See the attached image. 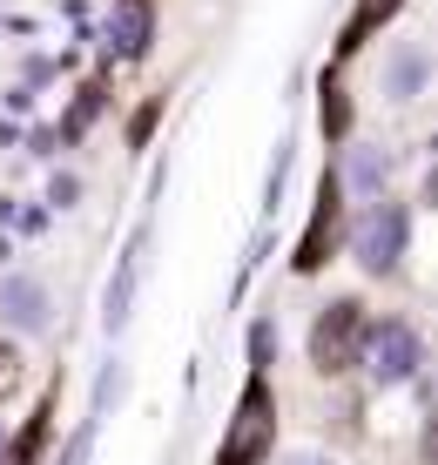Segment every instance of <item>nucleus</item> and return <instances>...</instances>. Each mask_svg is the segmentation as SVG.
Masks as SVG:
<instances>
[{"instance_id": "1", "label": "nucleus", "mask_w": 438, "mask_h": 465, "mask_svg": "<svg viewBox=\"0 0 438 465\" xmlns=\"http://www.w3.org/2000/svg\"><path fill=\"white\" fill-rule=\"evenodd\" d=\"M404 230H412L404 203L378 196V203L358 216V230H351V256H358L371 277H384V270H398V256H404Z\"/></svg>"}, {"instance_id": "2", "label": "nucleus", "mask_w": 438, "mask_h": 465, "mask_svg": "<svg viewBox=\"0 0 438 465\" xmlns=\"http://www.w3.org/2000/svg\"><path fill=\"white\" fill-rule=\"evenodd\" d=\"M358 364L371 371V384H404L418 371V331L404 324V317H378V324H364Z\"/></svg>"}, {"instance_id": "3", "label": "nucleus", "mask_w": 438, "mask_h": 465, "mask_svg": "<svg viewBox=\"0 0 438 465\" xmlns=\"http://www.w3.org/2000/svg\"><path fill=\"white\" fill-rule=\"evenodd\" d=\"M270 445H277L270 391H264V378H250V391H243V405H236V419H230V439H223V459L216 465H256Z\"/></svg>"}, {"instance_id": "4", "label": "nucleus", "mask_w": 438, "mask_h": 465, "mask_svg": "<svg viewBox=\"0 0 438 465\" xmlns=\"http://www.w3.org/2000/svg\"><path fill=\"white\" fill-rule=\"evenodd\" d=\"M358 338H364L358 303H351V297L324 303V317H317V331H311V358H317V371H351V364H358Z\"/></svg>"}, {"instance_id": "5", "label": "nucleus", "mask_w": 438, "mask_h": 465, "mask_svg": "<svg viewBox=\"0 0 438 465\" xmlns=\"http://www.w3.org/2000/svg\"><path fill=\"white\" fill-rule=\"evenodd\" d=\"M155 41V0H115L108 14V47L115 54H142Z\"/></svg>"}, {"instance_id": "6", "label": "nucleus", "mask_w": 438, "mask_h": 465, "mask_svg": "<svg viewBox=\"0 0 438 465\" xmlns=\"http://www.w3.org/2000/svg\"><path fill=\"white\" fill-rule=\"evenodd\" d=\"M0 311H7L14 331H47V291L27 283V277H14L7 291H0Z\"/></svg>"}, {"instance_id": "7", "label": "nucleus", "mask_w": 438, "mask_h": 465, "mask_svg": "<svg viewBox=\"0 0 438 465\" xmlns=\"http://www.w3.org/2000/svg\"><path fill=\"white\" fill-rule=\"evenodd\" d=\"M135 277H142V243H128L122 270H115V283H108V311H102V324H108V331H122V324H128V303H135Z\"/></svg>"}, {"instance_id": "8", "label": "nucleus", "mask_w": 438, "mask_h": 465, "mask_svg": "<svg viewBox=\"0 0 438 465\" xmlns=\"http://www.w3.org/2000/svg\"><path fill=\"white\" fill-rule=\"evenodd\" d=\"M324 236H337V189H331V183H324L317 223H311V236H304V256H297L304 270H317V263H324Z\"/></svg>"}, {"instance_id": "9", "label": "nucleus", "mask_w": 438, "mask_h": 465, "mask_svg": "<svg viewBox=\"0 0 438 465\" xmlns=\"http://www.w3.org/2000/svg\"><path fill=\"white\" fill-rule=\"evenodd\" d=\"M418 82H425V54H418V47H404V54L392 61V94L404 102V94H418Z\"/></svg>"}, {"instance_id": "10", "label": "nucleus", "mask_w": 438, "mask_h": 465, "mask_svg": "<svg viewBox=\"0 0 438 465\" xmlns=\"http://www.w3.org/2000/svg\"><path fill=\"white\" fill-rule=\"evenodd\" d=\"M392 7H398V0H358V21H351V41H358V35H371V27H378Z\"/></svg>"}, {"instance_id": "11", "label": "nucleus", "mask_w": 438, "mask_h": 465, "mask_svg": "<svg viewBox=\"0 0 438 465\" xmlns=\"http://www.w3.org/2000/svg\"><path fill=\"white\" fill-rule=\"evenodd\" d=\"M351 183H358V189H378V183H384V163H378L371 149H358V163H351Z\"/></svg>"}, {"instance_id": "12", "label": "nucleus", "mask_w": 438, "mask_h": 465, "mask_svg": "<svg viewBox=\"0 0 438 465\" xmlns=\"http://www.w3.org/2000/svg\"><path fill=\"white\" fill-rule=\"evenodd\" d=\"M88 445H95V425H81V431H75V445H68V459H61V465H88Z\"/></svg>"}, {"instance_id": "13", "label": "nucleus", "mask_w": 438, "mask_h": 465, "mask_svg": "<svg viewBox=\"0 0 438 465\" xmlns=\"http://www.w3.org/2000/svg\"><path fill=\"white\" fill-rule=\"evenodd\" d=\"M297 465H324V459H297Z\"/></svg>"}]
</instances>
